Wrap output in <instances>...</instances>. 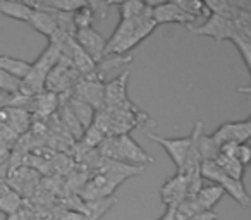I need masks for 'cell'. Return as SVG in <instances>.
<instances>
[{"label":"cell","mask_w":251,"mask_h":220,"mask_svg":"<svg viewBox=\"0 0 251 220\" xmlns=\"http://www.w3.org/2000/svg\"><path fill=\"white\" fill-rule=\"evenodd\" d=\"M198 151L201 162H213L220 153V147L213 141L212 136L208 134H201L198 138Z\"/></svg>","instance_id":"cb8c5ba5"},{"label":"cell","mask_w":251,"mask_h":220,"mask_svg":"<svg viewBox=\"0 0 251 220\" xmlns=\"http://www.w3.org/2000/svg\"><path fill=\"white\" fill-rule=\"evenodd\" d=\"M213 162H215V164L219 165L220 171H222L226 175H229L230 179H234V181H243L244 169H246V167H243V165H241L236 158L219 155V157H217Z\"/></svg>","instance_id":"603a6c76"},{"label":"cell","mask_w":251,"mask_h":220,"mask_svg":"<svg viewBox=\"0 0 251 220\" xmlns=\"http://www.w3.org/2000/svg\"><path fill=\"white\" fill-rule=\"evenodd\" d=\"M150 117L138 108L133 101L126 100L124 103L112 108H103L95 112L93 126H97L105 136H121V134H129L134 127L148 122Z\"/></svg>","instance_id":"6da1fadb"},{"label":"cell","mask_w":251,"mask_h":220,"mask_svg":"<svg viewBox=\"0 0 251 220\" xmlns=\"http://www.w3.org/2000/svg\"><path fill=\"white\" fill-rule=\"evenodd\" d=\"M103 86L105 83L100 79H81L71 91V97L90 105L95 112L103 110Z\"/></svg>","instance_id":"9c48e42d"},{"label":"cell","mask_w":251,"mask_h":220,"mask_svg":"<svg viewBox=\"0 0 251 220\" xmlns=\"http://www.w3.org/2000/svg\"><path fill=\"white\" fill-rule=\"evenodd\" d=\"M100 155L107 160L121 162L133 167H143L153 162V157L148 155L129 134H121V136H107L101 141Z\"/></svg>","instance_id":"7a4b0ae2"},{"label":"cell","mask_w":251,"mask_h":220,"mask_svg":"<svg viewBox=\"0 0 251 220\" xmlns=\"http://www.w3.org/2000/svg\"><path fill=\"white\" fill-rule=\"evenodd\" d=\"M19 88H21V81L9 76L4 71H0V93L16 95V93H19Z\"/></svg>","instance_id":"4dcf8cb0"},{"label":"cell","mask_w":251,"mask_h":220,"mask_svg":"<svg viewBox=\"0 0 251 220\" xmlns=\"http://www.w3.org/2000/svg\"><path fill=\"white\" fill-rule=\"evenodd\" d=\"M172 210H174V219L176 220H189L191 217H195L196 213L201 212V210H200V206L196 205L195 198L182 199V201Z\"/></svg>","instance_id":"83f0119b"},{"label":"cell","mask_w":251,"mask_h":220,"mask_svg":"<svg viewBox=\"0 0 251 220\" xmlns=\"http://www.w3.org/2000/svg\"><path fill=\"white\" fill-rule=\"evenodd\" d=\"M0 124H5L16 134H23L31 124V114L23 108L4 107L0 108Z\"/></svg>","instance_id":"5bb4252c"},{"label":"cell","mask_w":251,"mask_h":220,"mask_svg":"<svg viewBox=\"0 0 251 220\" xmlns=\"http://www.w3.org/2000/svg\"><path fill=\"white\" fill-rule=\"evenodd\" d=\"M31 11L33 9L28 2H7V0H0V14L5 16V18L28 23Z\"/></svg>","instance_id":"7402d4cb"},{"label":"cell","mask_w":251,"mask_h":220,"mask_svg":"<svg viewBox=\"0 0 251 220\" xmlns=\"http://www.w3.org/2000/svg\"><path fill=\"white\" fill-rule=\"evenodd\" d=\"M115 196H108V198L95 199V201H84V208L81 212V215L86 220H100L112 206L115 205Z\"/></svg>","instance_id":"44dd1931"},{"label":"cell","mask_w":251,"mask_h":220,"mask_svg":"<svg viewBox=\"0 0 251 220\" xmlns=\"http://www.w3.org/2000/svg\"><path fill=\"white\" fill-rule=\"evenodd\" d=\"M112 7H119L121 19L138 18L147 9V2H110Z\"/></svg>","instance_id":"484cf974"},{"label":"cell","mask_w":251,"mask_h":220,"mask_svg":"<svg viewBox=\"0 0 251 220\" xmlns=\"http://www.w3.org/2000/svg\"><path fill=\"white\" fill-rule=\"evenodd\" d=\"M201 134H203V122L201 121H198L191 131V136H193L191 147H189L188 155H186V158H184L182 169L179 171V172H182V174H193V172L200 171L201 158H200V151H198V138L201 136Z\"/></svg>","instance_id":"e0dca14e"},{"label":"cell","mask_w":251,"mask_h":220,"mask_svg":"<svg viewBox=\"0 0 251 220\" xmlns=\"http://www.w3.org/2000/svg\"><path fill=\"white\" fill-rule=\"evenodd\" d=\"M176 5L188 16L195 18L196 21L200 18H208L210 16L208 9L205 7V2H200V0H176Z\"/></svg>","instance_id":"d4e9b609"},{"label":"cell","mask_w":251,"mask_h":220,"mask_svg":"<svg viewBox=\"0 0 251 220\" xmlns=\"http://www.w3.org/2000/svg\"><path fill=\"white\" fill-rule=\"evenodd\" d=\"M74 42L79 45V49L93 60L95 64H100L105 57V45H107V38L101 36L93 28L86 29H77L74 33Z\"/></svg>","instance_id":"ba28073f"},{"label":"cell","mask_w":251,"mask_h":220,"mask_svg":"<svg viewBox=\"0 0 251 220\" xmlns=\"http://www.w3.org/2000/svg\"><path fill=\"white\" fill-rule=\"evenodd\" d=\"M158 220H176V219H174V210H172V208H167V210H165V213H164V215H162Z\"/></svg>","instance_id":"836d02e7"},{"label":"cell","mask_w":251,"mask_h":220,"mask_svg":"<svg viewBox=\"0 0 251 220\" xmlns=\"http://www.w3.org/2000/svg\"><path fill=\"white\" fill-rule=\"evenodd\" d=\"M59 103H60V100L57 95L43 90L42 93L31 97L28 112L35 114V116H40V117H50L55 110H59Z\"/></svg>","instance_id":"2e32d148"},{"label":"cell","mask_w":251,"mask_h":220,"mask_svg":"<svg viewBox=\"0 0 251 220\" xmlns=\"http://www.w3.org/2000/svg\"><path fill=\"white\" fill-rule=\"evenodd\" d=\"M73 23H74L76 31L77 29H86L93 26L95 16H93V12H91V9L88 7V2L81 9H77L76 12H73Z\"/></svg>","instance_id":"f1b7e54d"},{"label":"cell","mask_w":251,"mask_h":220,"mask_svg":"<svg viewBox=\"0 0 251 220\" xmlns=\"http://www.w3.org/2000/svg\"><path fill=\"white\" fill-rule=\"evenodd\" d=\"M127 79H129V71H124L117 77L105 83L103 86V108H112L124 103L127 98Z\"/></svg>","instance_id":"4fadbf2b"},{"label":"cell","mask_w":251,"mask_h":220,"mask_svg":"<svg viewBox=\"0 0 251 220\" xmlns=\"http://www.w3.org/2000/svg\"><path fill=\"white\" fill-rule=\"evenodd\" d=\"M151 5V18L155 24H182V26H195L196 19L188 16L184 11L176 5V2H162V4Z\"/></svg>","instance_id":"30bf717a"},{"label":"cell","mask_w":251,"mask_h":220,"mask_svg":"<svg viewBox=\"0 0 251 220\" xmlns=\"http://www.w3.org/2000/svg\"><path fill=\"white\" fill-rule=\"evenodd\" d=\"M224 195H226V193H224L222 188H219V186H215V184H210V186L201 188L196 193L195 201H196V205L200 206L201 212H213L215 205L222 199Z\"/></svg>","instance_id":"ac0fdd59"},{"label":"cell","mask_w":251,"mask_h":220,"mask_svg":"<svg viewBox=\"0 0 251 220\" xmlns=\"http://www.w3.org/2000/svg\"><path fill=\"white\" fill-rule=\"evenodd\" d=\"M81 79L83 76L74 69L71 60L60 55L59 62L55 64V67L50 71L45 79V91H50L57 97H66V95H71V91Z\"/></svg>","instance_id":"5b68a950"},{"label":"cell","mask_w":251,"mask_h":220,"mask_svg":"<svg viewBox=\"0 0 251 220\" xmlns=\"http://www.w3.org/2000/svg\"><path fill=\"white\" fill-rule=\"evenodd\" d=\"M236 160L239 162L243 167H246L251 160V148L248 147V143L244 145H239L237 147V151H236Z\"/></svg>","instance_id":"d6a6232c"},{"label":"cell","mask_w":251,"mask_h":220,"mask_svg":"<svg viewBox=\"0 0 251 220\" xmlns=\"http://www.w3.org/2000/svg\"><path fill=\"white\" fill-rule=\"evenodd\" d=\"M230 42H232L234 45H236V49L239 50L241 57H243V60H244V66H246V69L251 73V36L236 33Z\"/></svg>","instance_id":"4316f807"},{"label":"cell","mask_w":251,"mask_h":220,"mask_svg":"<svg viewBox=\"0 0 251 220\" xmlns=\"http://www.w3.org/2000/svg\"><path fill=\"white\" fill-rule=\"evenodd\" d=\"M188 174L176 172V175L164 182V186L160 188V198L167 208H176L182 199L188 198Z\"/></svg>","instance_id":"7c38bea8"},{"label":"cell","mask_w":251,"mask_h":220,"mask_svg":"<svg viewBox=\"0 0 251 220\" xmlns=\"http://www.w3.org/2000/svg\"><path fill=\"white\" fill-rule=\"evenodd\" d=\"M60 59V50L55 43L50 42L49 47L42 52V55L31 64V69H29L28 76L21 81V88H19V93L25 95V97L31 98L35 95L42 93L45 90V79L49 76L50 71L55 67V64Z\"/></svg>","instance_id":"3957f363"},{"label":"cell","mask_w":251,"mask_h":220,"mask_svg":"<svg viewBox=\"0 0 251 220\" xmlns=\"http://www.w3.org/2000/svg\"><path fill=\"white\" fill-rule=\"evenodd\" d=\"M29 69H31V62H28V60L16 59L11 55H0V71H4L16 79L23 81L28 76Z\"/></svg>","instance_id":"d6986e66"},{"label":"cell","mask_w":251,"mask_h":220,"mask_svg":"<svg viewBox=\"0 0 251 220\" xmlns=\"http://www.w3.org/2000/svg\"><path fill=\"white\" fill-rule=\"evenodd\" d=\"M88 7L91 9L95 16V21H103L108 14V9L112 7L110 2H88Z\"/></svg>","instance_id":"1f68e13d"},{"label":"cell","mask_w":251,"mask_h":220,"mask_svg":"<svg viewBox=\"0 0 251 220\" xmlns=\"http://www.w3.org/2000/svg\"><path fill=\"white\" fill-rule=\"evenodd\" d=\"M188 29L193 33V35L213 38L217 43H219V45L224 42V40H232V36L236 35L234 23L229 21V19L220 18V16H215V14H210L203 24L189 26Z\"/></svg>","instance_id":"8992f818"},{"label":"cell","mask_w":251,"mask_h":220,"mask_svg":"<svg viewBox=\"0 0 251 220\" xmlns=\"http://www.w3.org/2000/svg\"><path fill=\"white\" fill-rule=\"evenodd\" d=\"M200 175H201L203 179H206V181H210L212 184L222 188L224 193L229 195L234 201L239 203L243 208L250 206V195H248L243 181H234V179H230L229 175H226L220 171L215 162H201V165H200Z\"/></svg>","instance_id":"277c9868"},{"label":"cell","mask_w":251,"mask_h":220,"mask_svg":"<svg viewBox=\"0 0 251 220\" xmlns=\"http://www.w3.org/2000/svg\"><path fill=\"white\" fill-rule=\"evenodd\" d=\"M31 16L28 19V24L31 26L35 31H38L40 35L47 36L49 42L53 38V36L59 33V28H57V21L53 18V14L50 11H45V9H35L31 7Z\"/></svg>","instance_id":"9a60e30c"},{"label":"cell","mask_w":251,"mask_h":220,"mask_svg":"<svg viewBox=\"0 0 251 220\" xmlns=\"http://www.w3.org/2000/svg\"><path fill=\"white\" fill-rule=\"evenodd\" d=\"M148 138H150L153 143H158L165 151L167 155L171 157V160L174 162L176 165V171H181L182 169V164H184V158L188 155V150L191 147V140L193 136H184V138H162L155 133H148Z\"/></svg>","instance_id":"8fae6325"},{"label":"cell","mask_w":251,"mask_h":220,"mask_svg":"<svg viewBox=\"0 0 251 220\" xmlns=\"http://www.w3.org/2000/svg\"><path fill=\"white\" fill-rule=\"evenodd\" d=\"M66 103H67V107L71 108L73 116L76 117V121L81 124L83 129H86V127H90L91 124H93L95 110L90 107V105H86L81 100H76V98H73L71 95H67L66 97Z\"/></svg>","instance_id":"ffe728a7"},{"label":"cell","mask_w":251,"mask_h":220,"mask_svg":"<svg viewBox=\"0 0 251 220\" xmlns=\"http://www.w3.org/2000/svg\"><path fill=\"white\" fill-rule=\"evenodd\" d=\"M105 138H107V136H105V134L101 133L97 126H93V124H91L90 127H86V129H84L83 136H81V143H83V147H86V148H98Z\"/></svg>","instance_id":"f546056e"},{"label":"cell","mask_w":251,"mask_h":220,"mask_svg":"<svg viewBox=\"0 0 251 220\" xmlns=\"http://www.w3.org/2000/svg\"><path fill=\"white\" fill-rule=\"evenodd\" d=\"M219 147L226 143H236L244 145L248 143L251 136V117L244 121H236V122H224L217 127L213 134H210Z\"/></svg>","instance_id":"52a82bcc"}]
</instances>
